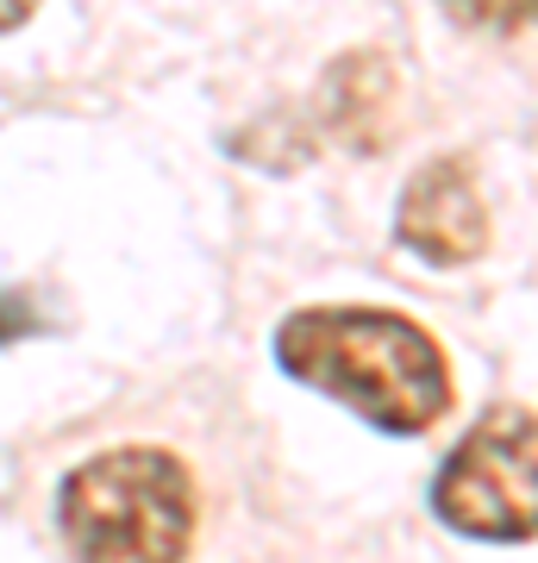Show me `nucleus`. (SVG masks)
I'll use <instances>...</instances> for the list:
<instances>
[{
    "label": "nucleus",
    "instance_id": "f03ea898",
    "mask_svg": "<svg viewBox=\"0 0 538 563\" xmlns=\"http://www.w3.org/2000/svg\"><path fill=\"white\" fill-rule=\"evenodd\" d=\"M57 514L76 563H182L195 544V483L151 444L81 463L63 483Z\"/></svg>",
    "mask_w": 538,
    "mask_h": 563
},
{
    "label": "nucleus",
    "instance_id": "39448f33",
    "mask_svg": "<svg viewBox=\"0 0 538 563\" xmlns=\"http://www.w3.org/2000/svg\"><path fill=\"white\" fill-rule=\"evenodd\" d=\"M388 113H395V69L376 51H351L326 69L319 81V120L344 151H376L388 139Z\"/></svg>",
    "mask_w": 538,
    "mask_h": 563
},
{
    "label": "nucleus",
    "instance_id": "6e6552de",
    "mask_svg": "<svg viewBox=\"0 0 538 563\" xmlns=\"http://www.w3.org/2000/svg\"><path fill=\"white\" fill-rule=\"evenodd\" d=\"M32 7H39V0H0V32L25 25V20H32Z\"/></svg>",
    "mask_w": 538,
    "mask_h": 563
},
{
    "label": "nucleus",
    "instance_id": "0eeeda50",
    "mask_svg": "<svg viewBox=\"0 0 538 563\" xmlns=\"http://www.w3.org/2000/svg\"><path fill=\"white\" fill-rule=\"evenodd\" d=\"M25 332H39V320H32V301H25V295H0V344L25 339Z\"/></svg>",
    "mask_w": 538,
    "mask_h": 563
},
{
    "label": "nucleus",
    "instance_id": "7ed1b4c3",
    "mask_svg": "<svg viewBox=\"0 0 538 563\" xmlns=\"http://www.w3.org/2000/svg\"><path fill=\"white\" fill-rule=\"evenodd\" d=\"M432 514L482 544L538 539V413L488 407L432 476Z\"/></svg>",
    "mask_w": 538,
    "mask_h": 563
},
{
    "label": "nucleus",
    "instance_id": "f257e3e1",
    "mask_svg": "<svg viewBox=\"0 0 538 563\" xmlns=\"http://www.w3.org/2000/svg\"><path fill=\"white\" fill-rule=\"evenodd\" d=\"M276 363L395 439L426 432L451 407L444 344L388 307H300L276 325Z\"/></svg>",
    "mask_w": 538,
    "mask_h": 563
},
{
    "label": "nucleus",
    "instance_id": "20e7f679",
    "mask_svg": "<svg viewBox=\"0 0 538 563\" xmlns=\"http://www.w3.org/2000/svg\"><path fill=\"white\" fill-rule=\"evenodd\" d=\"M395 232L414 257L439 263V269H463L488 251V207L476 195V176L463 157H432L419 163L395 207Z\"/></svg>",
    "mask_w": 538,
    "mask_h": 563
},
{
    "label": "nucleus",
    "instance_id": "423d86ee",
    "mask_svg": "<svg viewBox=\"0 0 538 563\" xmlns=\"http://www.w3.org/2000/svg\"><path fill=\"white\" fill-rule=\"evenodd\" d=\"M439 7L463 32H526V25H538V0H439Z\"/></svg>",
    "mask_w": 538,
    "mask_h": 563
}]
</instances>
